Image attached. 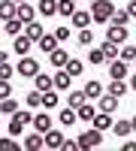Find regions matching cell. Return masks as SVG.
<instances>
[{"label":"cell","instance_id":"1","mask_svg":"<svg viewBox=\"0 0 136 151\" xmlns=\"http://www.w3.org/2000/svg\"><path fill=\"white\" fill-rule=\"evenodd\" d=\"M76 142H79V151H88V148H100L103 142V130H97L94 124H91V130H85L76 136Z\"/></svg>","mask_w":136,"mask_h":151},{"label":"cell","instance_id":"2","mask_svg":"<svg viewBox=\"0 0 136 151\" xmlns=\"http://www.w3.org/2000/svg\"><path fill=\"white\" fill-rule=\"evenodd\" d=\"M112 12H115V6L109 3V0H94V3H91V15H94L97 24H109Z\"/></svg>","mask_w":136,"mask_h":151},{"label":"cell","instance_id":"3","mask_svg":"<svg viewBox=\"0 0 136 151\" xmlns=\"http://www.w3.org/2000/svg\"><path fill=\"white\" fill-rule=\"evenodd\" d=\"M15 73H18V76H24V79H33V76L40 73V60L30 58V55H21V60L15 64Z\"/></svg>","mask_w":136,"mask_h":151},{"label":"cell","instance_id":"4","mask_svg":"<svg viewBox=\"0 0 136 151\" xmlns=\"http://www.w3.org/2000/svg\"><path fill=\"white\" fill-rule=\"evenodd\" d=\"M106 40H112V42H127L130 40V33H127V24H109L106 27Z\"/></svg>","mask_w":136,"mask_h":151},{"label":"cell","instance_id":"5","mask_svg":"<svg viewBox=\"0 0 136 151\" xmlns=\"http://www.w3.org/2000/svg\"><path fill=\"white\" fill-rule=\"evenodd\" d=\"M30 45H33V40L27 33H18V36H12V48H15V55L21 58V55H30Z\"/></svg>","mask_w":136,"mask_h":151},{"label":"cell","instance_id":"6","mask_svg":"<svg viewBox=\"0 0 136 151\" xmlns=\"http://www.w3.org/2000/svg\"><path fill=\"white\" fill-rule=\"evenodd\" d=\"M52 79H55V91H70V85H73V76L64 67H58V73L52 76Z\"/></svg>","mask_w":136,"mask_h":151},{"label":"cell","instance_id":"7","mask_svg":"<svg viewBox=\"0 0 136 151\" xmlns=\"http://www.w3.org/2000/svg\"><path fill=\"white\" fill-rule=\"evenodd\" d=\"M45 136V148H52V151H60V148H64V133H60V130H48V133H42Z\"/></svg>","mask_w":136,"mask_h":151},{"label":"cell","instance_id":"8","mask_svg":"<svg viewBox=\"0 0 136 151\" xmlns=\"http://www.w3.org/2000/svg\"><path fill=\"white\" fill-rule=\"evenodd\" d=\"M15 18H18V21H24V24L33 21V18H36V6H30L27 0H24V3H18V6H15Z\"/></svg>","mask_w":136,"mask_h":151},{"label":"cell","instance_id":"9","mask_svg":"<svg viewBox=\"0 0 136 151\" xmlns=\"http://www.w3.org/2000/svg\"><path fill=\"white\" fill-rule=\"evenodd\" d=\"M127 60H121V58H115V60H109V76L112 79H127Z\"/></svg>","mask_w":136,"mask_h":151},{"label":"cell","instance_id":"10","mask_svg":"<svg viewBox=\"0 0 136 151\" xmlns=\"http://www.w3.org/2000/svg\"><path fill=\"white\" fill-rule=\"evenodd\" d=\"M97 109L112 115V112L118 109V97H115V94H109V91H103V97H100V103H97Z\"/></svg>","mask_w":136,"mask_h":151},{"label":"cell","instance_id":"11","mask_svg":"<svg viewBox=\"0 0 136 151\" xmlns=\"http://www.w3.org/2000/svg\"><path fill=\"white\" fill-rule=\"evenodd\" d=\"M94 21V15H91V9H76V12H73V27H88V24Z\"/></svg>","mask_w":136,"mask_h":151},{"label":"cell","instance_id":"12","mask_svg":"<svg viewBox=\"0 0 136 151\" xmlns=\"http://www.w3.org/2000/svg\"><path fill=\"white\" fill-rule=\"evenodd\" d=\"M33 88H36V91H52V88H55V79H52V76H48V73H36L33 76Z\"/></svg>","mask_w":136,"mask_h":151},{"label":"cell","instance_id":"13","mask_svg":"<svg viewBox=\"0 0 136 151\" xmlns=\"http://www.w3.org/2000/svg\"><path fill=\"white\" fill-rule=\"evenodd\" d=\"M24 148H27V151H40V148H45V136L33 130L30 136H24Z\"/></svg>","mask_w":136,"mask_h":151},{"label":"cell","instance_id":"14","mask_svg":"<svg viewBox=\"0 0 136 151\" xmlns=\"http://www.w3.org/2000/svg\"><path fill=\"white\" fill-rule=\"evenodd\" d=\"M58 121L64 124V127H73V124L79 121V115H76V109H73V106H64V109L58 112Z\"/></svg>","mask_w":136,"mask_h":151},{"label":"cell","instance_id":"15","mask_svg":"<svg viewBox=\"0 0 136 151\" xmlns=\"http://www.w3.org/2000/svg\"><path fill=\"white\" fill-rule=\"evenodd\" d=\"M48 60H52V67H67V60H70V52L58 45L55 52H48Z\"/></svg>","mask_w":136,"mask_h":151},{"label":"cell","instance_id":"16","mask_svg":"<svg viewBox=\"0 0 136 151\" xmlns=\"http://www.w3.org/2000/svg\"><path fill=\"white\" fill-rule=\"evenodd\" d=\"M82 91H85V97H88V100H100V97H103V85L97 82V79H91V82H85Z\"/></svg>","mask_w":136,"mask_h":151},{"label":"cell","instance_id":"17","mask_svg":"<svg viewBox=\"0 0 136 151\" xmlns=\"http://www.w3.org/2000/svg\"><path fill=\"white\" fill-rule=\"evenodd\" d=\"M97 112H100V109H97V106H91V103H82V106L76 109V115H79V121H85V124H91V121H94V115H97Z\"/></svg>","mask_w":136,"mask_h":151},{"label":"cell","instance_id":"18","mask_svg":"<svg viewBox=\"0 0 136 151\" xmlns=\"http://www.w3.org/2000/svg\"><path fill=\"white\" fill-rule=\"evenodd\" d=\"M24 33H27V36H30V40H33V42H40L45 30H42V24H40V21H36V18H33V21H27V24H24Z\"/></svg>","mask_w":136,"mask_h":151},{"label":"cell","instance_id":"19","mask_svg":"<svg viewBox=\"0 0 136 151\" xmlns=\"http://www.w3.org/2000/svg\"><path fill=\"white\" fill-rule=\"evenodd\" d=\"M36 45H40V52H45V55H48V52H55L60 42H58V36H55V33H42V40L36 42Z\"/></svg>","mask_w":136,"mask_h":151},{"label":"cell","instance_id":"20","mask_svg":"<svg viewBox=\"0 0 136 151\" xmlns=\"http://www.w3.org/2000/svg\"><path fill=\"white\" fill-rule=\"evenodd\" d=\"M91 124H94L97 130H109V127H112L115 121H112V115H109V112H97V115H94V121H91Z\"/></svg>","mask_w":136,"mask_h":151},{"label":"cell","instance_id":"21","mask_svg":"<svg viewBox=\"0 0 136 151\" xmlns=\"http://www.w3.org/2000/svg\"><path fill=\"white\" fill-rule=\"evenodd\" d=\"M40 12L42 18H52V15H58V0H40Z\"/></svg>","mask_w":136,"mask_h":151},{"label":"cell","instance_id":"22","mask_svg":"<svg viewBox=\"0 0 136 151\" xmlns=\"http://www.w3.org/2000/svg\"><path fill=\"white\" fill-rule=\"evenodd\" d=\"M33 130H36V133H48V130H52V118L42 115V112H40V115H33Z\"/></svg>","mask_w":136,"mask_h":151},{"label":"cell","instance_id":"23","mask_svg":"<svg viewBox=\"0 0 136 151\" xmlns=\"http://www.w3.org/2000/svg\"><path fill=\"white\" fill-rule=\"evenodd\" d=\"M15 0H0V18L3 21H9V18H15Z\"/></svg>","mask_w":136,"mask_h":151},{"label":"cell","instance_id":"24","mask_svg":"<svg viewBox=\"0 0 136 151\" xmlns=\"http://www.w3.org/2000/svg\"><path fill=\"white\" fill-rule=\"evenodd\" d=\"M76 12V0H58V15L60 18H73Z\"/></svg>","mask_w":136,"mask_h":151},{"label":"cell","instance_id":"25","mask_svg":"<svg viewBox=\"0 0 136 151\" xmlns=\"http://www.w3.org/2000/svg\"><path fill=\"white\" fill-rule=\"evenodd\" d=\"M3 30H6V36H18V33H24V21H18V18H9V21L3 24Z\"/></svg>","mask_w":136,"mask_h":151},{"label":"cell","instance_id":"26","mask_svg":"<svg viewBox=\"0 0 136 151\" xmlns=\"http://www.w3.org/2000/svg\"><path fill=\"white\" fill-rule=\"evenodd\" d=\"M58 103H60V97H58L55 88L52 91H42V109H58Z\"/></svg>","mask_w":136,"mask_h":151},{"label":"cell","instance_id":"27","mask_svg":"<svg viewBox=\"0 0 136 151\" xmlns=\"http://www.w3.org/2000/svg\"><path fill=\"white\" fill-rule=\"evenodd\" d=\"M112 133L118 136V139H124V136L133 133V127H130V121H115V124H112Z\"/></svg>","mask_w":136,"mask_h":151},{"label":"cell","instance_id":"28","mask_svg":"<svg viewBox=\"0 0 136 151\" xmlns=\"http://www.w3.org/2000/svg\"><path fill=\"white\" fill-rule=\"evenodd\" d=\"M64 70H67V73L73 76V79H76V76H82V73H85V64H82V60H79V58H70Z\"/></svg>","mask_w":136,"mask_h":151},{"label":"cell","instance_id":"29","mask_svg":"<svg viewBox=\"0 0 136 151\" xmlns=\"http://www.w3.org/2000/svg\"><path fill=\"white\" fill-rule=\"evenodd\" d=\"M100 48H103V55H106V60H115V58L121 55V48H118V42H112V40H106V42H103Z\"/></svg>","mask_w":136,"mask_h":151},{"label":"cell","instance_id":"30","mask_svg":"<svg viewBox=\"0 0 136 151\" xmlns=\"http://www.w3.org/2000/svg\"><path fill=\"white\" fill-rule=\"evenodd\" d=\"M106 91H109V94H115V97L121 100V97L127 94V85H124V79H112V85H109Z\"/></svg>","mask_w":136,"mask_h":151},{"label":"cell","instance_id":"31","mask_svg":"<svg viewBox=\"0 0 136 151\" xmlns=\"http://www.w3.org/2000/svg\"><path fill=\"white\" fill-rule=\"evenodd\" d=\"M18 112V103L12 97H6V100H0V115H15Z\"/></svg>","mask_w":136,"mask_h":151},{"label":"cell","instance_id":"32","mask_svg":"<svg viewBox=\"0 0 136 151\" xmlns=\"http://www.w3.org/2000/svg\"><path fill=\"white\" fill-rule=\"evenodd\" d=\"M88 60H91L94 67H103V64H109V60H106V55H103V48H91V52H88Z\"/></svg>","mask_w":136,"mask_h":151},{"label":"cell","instance_id":"33","mask_svg":"<svg viewBox=\"0 0 136 151\" xmlns=\"http://www.w3.org/2000/svg\"><path fill=\"white\" fill-rule=\"evenodd\" d=\"M24 103H27L30 109H40V106H42V91H36V88H33V91L24 97Z\"/></svg>","mask_w":136,"mask_h":151},{"label":"cell","instance_id":"34","mask_svg":"<svg viewBox=\"0 0 136 151\" xmlns=\"http://www.w3.org/2000/svg\"><path fill=\"white\" fill-rule=\"evenodd\" d=\"M82 103H88V97H85V91H73V94H70V100H67V106H73V109H79Z\"/></svg>","mask_w":136,"mask_h":151},{"label":"cell","instance_id":"35","mask_svg":"<svg viewBox=\"0 0 136 151\" xmlns=\"http://www.w3.org/2000/svg\"><path fill=\"white\" fill-rule=\"evenodd\" d=\"M33 115H36V112H33L30 106H27V109H18V112H15V118L24 124V127H27V124H33Z\"/></svg>","mask_w":136,"mask_h":151},{"label":"cell","instance_id":"36","mask_svg":"<svg viewBox=\"0 0 136 151\" xmlns=\"http://www.w3.org/2000/svg\"><path fill=\"white\" fill-rule=\"evenodd\" d=\"M76 40H79V45H85V48H91V42H94V33H91V27H82Z\"/></svg>","mask_w":136,"mask_h":151},{"label":"cell","instance_id":"37","mask_svg":"<svg viewBox=\"0 0 136 151\" xmlns=\"http://www.w3.org/2000/svg\"><path fill=\"white\" fill-rule=\"evenodd\" d=\"M130 15H127V9H115L112 12V18H109V24H127Z\"/></svg>","mask_w":136,"mask_h":151},{"label":"cell","instance_id":"38","mask_svg":"<svg viewBox=\"0 0 136 151\" xmlns=\"http://www.w3.org/2000/svg\"><path fill=\"white\" fill-rule=\"evenodd\" d=\"M118 58L127 60V64H133V60H136V45H121V55Z\"/></svg>","mask_w":136,"mask_h":151},{"label":"cell","instance_id":"39","mask_svg":"<svg viewBox=\"0 0 136 151\" xmlns=\"http://www.w3.org/2000/svg\"><path fill=\"white\" fill-rule=\"evenodd\" d=\"M21 133H24V124H21L15 115H12V121H9V136H15V139H18Z\"/></svg>","mask_w":136,"mask_h":151},{"label":"cell","instance_id":"40","mask_svg":"<svg viewBox=\"0 0 136 151\" xmlns=\"http://www.w3.org/2000/svg\"><path fill=\"white\" fill-rule=\"evenodd\" d=\"M70 33H73V30L67 27V24H60V27H55V36H58V42H67V40H70Z\"/></svg>","mask_w":136,"mask_h":151},{"label":"cell","instance_id":"41","mask_svg":"<svg viewBox=\"0 0 136 151\" xmlns=\"http://www.w3.org/2000/svg\"><path fill=\"white\" fill-rule=\"evenodd\" d=\"M0 151H18L15 136H9V139H0Z\"/></svg>","mask_w":136,"mask_h":151},{"label":"cell","instance_id":"42","mask_svg":"<svg viewBox=\"0 0 136 151\" xmlns=\"http://www.w3.org/2000/svg\"><path fill=\"white\" fill-rule=\"evenodd\" d=\"M12 73H15V67H12L9 60H3V64H0V79H12Z\"/></svg>","mask_w":136,"mask_h":151},{"label":"cell","instance_id":"43","mask_svg":"<svg viewBox=\"0 0 136 151\" xmlns=\"http://www.w3.org/2000/svg\"><path fill=\"white\" fill-rule=\"evenodd\" d=\"M6 97H12V85L9 79H0V100H6Z\"/></svg>","mask_w":136,"mask_h":151},{"label":"cell","instance_id":"44","mask_svg":"<svg viewBox=\"0 0 136 151\" xmlns=\"http://www.w3.org/2000/svg\"><path fill=\"white\" fill-rule=\"evenodd\" d=\"M60 151H79V142L76 139H64V148Z\"/></svg>","mask_w":136,"mask_h":151},{"label":"cell","instance_id":"45","mask_svg":"<svg viewBox=\"0 0 136 151\" xmlns=\"http://www.w3.org/2000/svg\"><path fill=\"white\" fill-rule=\"evenodd\" d=\"M124 9H127V15H130V18H136V0H130Z\"/></svg>","mask_w":136,"mask_h":151},{"label":"cell","instance_id":"46","mask_svg":"<svg viewBox=\"0 0 136 151\" xmlns=\"http://www.w3.org/2000/svg\"><path fill=\"white\" fill-rule=\"evenodd\" d=\"M121 151H136V142L130 139V142H124V148H121Z\"/></svg>","mask_w":136,"mask_h":151},{"label":"cell","instance_id":"47","mask_svg":"<svg viewBox=\"0 0 136 151\" xmlns=\"http://www.w3.org/2000/svg\"><path fill=\"white\" fill-rule=\"evenodd\" d=\"M3 60H9V52H3V48H0V64H3Z\"/></svg>","mask_w":136,"mask_h":151},{"label":"cell","instance_id":"48","mask_svg":"<svg viewBox=\"0 0 136 151\" xmlns=\"http://www.w3.org/2000/svg\"><path fill=\"white\" fill-rule=\"evenodd\" d=\"M130 91H136V73L130 76Z\"/></svg>","mask_w":136,"mask_h":151},{"label":"cell","instance_id":"49","mask_svg":"<svg viewBox=\"0 0 136 151\" xmlns=\"http://www.w3.org/2000/svg\"><path fill=\"white\" fill-rule=\"evenodd\" d=\"M130 127H133V133H136V115H133V118H130Z\"/></svg>","mask_w":136,"mask_h":151},{"label":"cell","instance_id":"50","mask_svg":"<svg viewBox=\"0 0 136 151\" xmlns=\"http://www.w3.org/2000/svg\"><path fill=\"white\" fill-rule=\"evenodd\" d=\"M15 3H24V0H15Z\"/></svg>","mask_w":136,"mask_h":151},{"label":"cell","instance_id":"51","mask_svg":"<svg viewBox=\"0 0 136 151\" xmlns=\"http://www.w3.org/2000/svg\"><path fill=\"white\" fill-rule=\"evenodd\" d=\"M88 3H94V0H88Z\"/></svg>","mask_w":136,"mask_h":151},{"label":"cell","instance_id":"52","mask_svg":"<svg viewBox=\"0 0 136 151\" xmlns=\"http://www.w3.org/2000/svg\"><path fill=\"white\" fill-rule=\"evenodd\" d=\"M76 3H79V0H76Z\"/></svg>","mask_w":136,"mask_h":151},{"label":"cell","instance_id":"53","mask_svg":"<svg viewBox=\"0 0 136 151\" xmlns=\"http://www.w3.org/2000/svg\"><path fill=\"white\" fill-rule=\"evenodd\" d=\"M133 64H136V60H133Z\"/></svg>","mask_w":136,"mask_h":151}]
</instances>
